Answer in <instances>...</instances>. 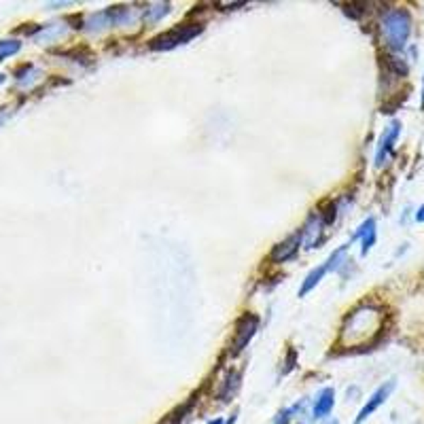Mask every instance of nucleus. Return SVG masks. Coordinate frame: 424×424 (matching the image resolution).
Masks as SVG:
<instances>
[{
	"label": "nucleus",
	"instance_id": "obj_1",
	"mask_svg": "<svg viewBox=\"0 0 424 424\" xmlns=\"http://www.w3.org/2000/svg\"><path fill=\"white\" fill-rule=\"evenodd\" d=\"M382 331V314L376 305H361L357 310H352L346 321H344V329H342V338H346L348 333H357L359 338L373 336Z\"/></svg>",
	"mask_w": 424,
	"mask_h": 424
},
{
	"label": "nucleus",
	"instance_id": "obj_2",
	"mask_svg": "<svg viewBox=\"0 0 424 424\" xmlns=\"http://www.w3.org/2000/svg\"><path fill=\"white\" fill-rule=\"evenodd\" d=\"M382 34L392 49H403L409 32H411V18L405 9H390L382 18Z\"/></svg>",
	"mask_w": 424,
	"mask_h": 424
},
{
	"label": "nucleus",
	"instance_id": "obj_3",
	"mask_svg": "<svg viewBox=\"0 0 424 424\" xmlns=\"http://www.w3.org/2000/svg\"><path fill=\"white\" fill-rule=\"evenodd\" d=\"M204 26L201 24H183V26H176L159 37H155L151 43H149V49L153 51H168V49H174L178 45H185L189 43L191 39H195L197 34H201Z\"/></svg>",
	"mask_w": 424,
	"mask_h": 424
},
{
	"label": "nucleus",
	"instance_id": "obj_4",
	"mask_svg": "<svg viewBox=\"0 0 424 424\" xmlns=\"http://www.w3.org/2000/svg\"><path fill=\"white\" fill-rule=\"evenodd\" d=\"M257 327H259V316H257V314L246 312V314H242V316L238 318L236 333H234V342H232V348H230L234 357L240 355V352L249 346V342L253 340Z\"/></svg>",
	"mask_w": 424,
	"mask_h": 424
},
{
	"label": "nucleus",
	"instance_id": "obj_5",
	"mask_svg": "<svg viewBox=\"0 0 424 424\" xmlns=\"http://www.w3.org/2000/svg\"><path fill=\"white\" fill-rule=\"evenodd\" d=\"M395 386H397L395 380L384 382V384H382V386H380V388H378V390L367 399V403L361 407V411H359L357 420H355V424H363V422H365V420H367V418H369V416H371V413H373V411H376V409H378V407H380L388 397H390V392L395 390Z\"/></svg>",
	"mask_w": 424,
	"mask_h": 424
},
{
	"label": "nucleus",
	"instance_id": "obj_6",
	"mask_svg": "<svg viewBox=\"0 0 424 424\" xmlns=\"http://www.w3.org/2000/svg\"><path fill=\"white\" fill-rule=\"evenodd\" d=\"M399 132H401V124H399V121H392V124L388 126V130L382 134L380 145H378V151H376V166H378V168L384 166V161H386L388 155L392 153L395 143H397V138H399Z\"/></svg>",
	"mask_w": 424,
	"mask_h": 424
},
{
	"label": "nucleus",
	"instance_id": "obj_7",
	"mask_svg": "<svg viewBox=\"0 0 424 424\" xmlns=\"http://www.w3.org/2000/svg\"><path fill=\"white\" fill-rule=\"evenodd\" d=\"M301 240H303V230L297 232V234H293V236L286 238L284 242L276 244L274 251H272V255H270V259H272L274 263H284V261H289V259L295 257V253L299 251Z\"/></svg>",
	"mask_w": 424,
	"mask_h": 424
},
{
	"label": "nucleus",
	"instance_id": "obj_8",
	"mask_svg": "<svg viewBox=\"0 0 424 424\" xmlns=\"http://www.w3.org/2000/svg\"><path fill=\"white\" fill-rule=\"evenodd\" d=\"M336 407V390L333 388H323L321 392H318L316 401H314V407H312V418L314 420H323L327 418Z\"/></svg>",
	"mask_w": 424,
	"mask_h": 424
},
{
	"label": "nucleus",
	"instance_id": "obj_9",
	"mask_svg": "<svg viewBox=\"0 0 424 424\" xmlns=\"http://www.w3.org/2000/svg\"><path fill=\"white\" fill-rule=\"evenodd\" d=\"M376 238H378V234H376V221L373 219H367L361 227H359V232L355 234V238L352 240H361V253L363 255H367L369 251H371V246L376 244Z\"/></svg>",
	"mask_w": 424,
	"mask_h": 424
},
{
	"label": "nucleus",
	"instance_id": "obj_10",
	"mask_svg": "<svg viewBox=\"0 0 424 424\" xmlns=\"http://www.w3.org/2000/svg\"><path fill=\"white\" fill-rule=\"evenodd\" d=\"M327 272H331L327 261H325L323 265H318L316 270H312V272L305 276V280H303V284H301V289H299V297H305V295H307V293H310V291H312V289H314L318 282L323 280V276H325Z\"/></svg>",
	"mask_w": 424,
	"mask_h": 424
},
{
	"label": "nucleus",
	"instance_id": "obj_11",
	"mask_svg": "<svg viewBox=\"0 0 424 424\" xmlns=\"http://www.w3.org/2000/svg\"><path fill=\"white\" fill-rule=\"evenodd\" d=\"M240 382H242V371H230L225 384H223V390H221V401H230L236 390L240 388Z\"/></svg>",
	"mask_w": 424,
	"mask_h": 424
},
{
	"label": "nucleus",
	"instance_id": "obj_12",
	"mask_svg": "<svg viewBox=\"0 0 424 424\" xmlns=\"http://www.w3.org/2000/svg\"><path fill=\"white\" fill-rule=\"evenodd\" d=\"M20 49H22L20 41H0V62L11 58V55H15Z\"/></svg>",
	"mask_w": 424,
	"mask_h": 424
},
{
	"label": "nucleus",
	"instance_id": "obj_13",
	"mask_svg": "<svg viewBox=\"0 0 424 424\" xmlns=\"http://www.w3.org/2000/svg\"><path fill=\"white\" fill-rule=\"evenodd\" d=\"M301 407H303V403L299 405H293V407H286V409H282V411H278V416H276V420H274V424H291L293 422V418H295V413H297V409L301 411Z\"/></svg>",
	"mask_w": 424,
	"mask_h": 424
},
{
	"label": "nucleus",
	"instance_id": "obj_14",
	"mask_svg": "<svg viewBox=\"0 0 424 424\" xmlns=\"http://www.w3.org/2000/svg\"><path fill=\"white\" fill-rule=\"evenodd\" d=\"M295 357H297V352H295V348H291L289 355H286V369H284V373L291 371V369L295 367Z\"/></svg>",
	"mask_w": 424,
	"mask_h": 424
},
{
	"label": "nucleus",
	"instance_id": "obj_15",
	"mask_svg": "<svg viewBox=\"0 0 424 424\" xmlns=\"http://www.w3.org/2000/svg\"><path fill=\"white\" fill-rule=\"evenodd\" d=\"M416 221H418V223H424V206L418 208V212H416Z\"/></svg>",
	"mask_w": 424,
	"mask_h": 424
},
{
	"label": "nucleus",
	"instance_id": "obj_16",
	"mask_svg": "<svg viewBox=\"0 0 424 424\" xmlns=\"http://www.w3.org/2000/svg\"><path fill=\"white\" fill-rule=\"evenodd\" d=\"M208 424H225V420L223 418H215V420H210Z\"/></svg>",
	"mask_w": 424,
	"mask_h": 424
},
{
	"label": "nucleus",
	"instance_id": "obj_17",
	"mask_svg": "<svg viewBox=\"0 0 424 424\" xmlns=\"http://www.w3.org/2000/svg\"><path fill=\"white\" fill-rule=\"evenodd\" d=\"M422 106H424V83H422Z\"/></svg>",
	"mask_w": 424,
	"mask_h": 424
},
{
	"label": "nucleus",
	"instance_id": "obj_18",
	"mask_svg": "<svg viewBox=\"0 0 424 424\" xmlns=\"http://www.w3.org/2000/svg\"><path fill=\"white\" fill-rule=\"evenodd\" d=\"M329 424H340V422H338V420H333V422H329Z\"/></svg>",
	"mask_w": 424,
	"mask_h": 424
}]
</instances>
